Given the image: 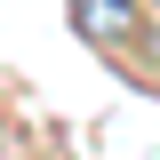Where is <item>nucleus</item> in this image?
Wrapping results in <instances>:
<instances>
[{"label":"nucleus","mask_w":160,"mask_h":160,"mask_svg":"<svg viewBox=\"0 0 160 160\" xmlns=\"http://www.w3.org/2000/svg\"><path fill=\"white\" fill-rule=\"evenodd\" d=\"M80 8V32L96 40V48H128V40H136V8H128V0H72Z\"/></svg>","instance_id":"f257e3e1"}]
</instances>
